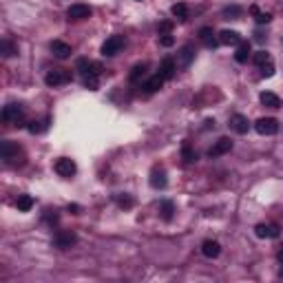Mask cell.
<instances>
[{
    "instance_id": "obj_30",
    "label": "cell",
    "mask_w": 283,
    "mask_h": 283,
    "mask_svg": "<svg viewBox=\"0 0 283 283\" xmlns=\"http://www.w3.org/2000/svg\"><path fill=\"white\" fill-rule=\"evenodd\" d=\"M47 126H49V117L44 122H29V126H27V129H29V133H34V135H38V133H42V131H47Z\"/></svg>"
},
{
    "instance_id": "obj_20",
    "label": "cell",
    "mask_w": 283,
    "mask_h": 283,
    "mask_svg": "<svg viewBox=\"0 0 283 283\" xmlns=\"http://www.w3.org/2000/svg\"><path fill=\"white\" fill-rule=\"evenodd\" d=\"M261 104L264 106H268V109H279L281 106V97L277 95V93H270V91H264L261 93Z\"/></svg>"
},
{
    "instance_id": "obj_26",
    "label": "cell",
    "mask_w": 283,
    "mask_h": 283,
    "mask_svg": "<svg viewBox=\"0 0 283 283\" xmlns=\"http://www.w3.org/2000/svg\"><path fill=\"white\" fill-rule=\"evenodd\" d=\"M159 212H162V219L164 221H170L173 219V215H175V204L173 202H162V206H159Z\"/></svg>"
},
{
    "instance_id": "obj_23",
    "label": "cell",
    "mask_w": 283,
    "mask_h": 283,
    "mask_svg": "<svg viewBox=\"0 0 283 283\" xmlns=\"http://www.w3.org/2000/svg\"><path fill=\"white\" fill-rule=\"evenodd\" d=\"M164 82H166V80H164V77L157 73V75H153V77H151V80L144 84V91H146V93H155V91H159V89L164 87Z\"/></svg>"
},
{
    "instance_id": "obj_18",
    "label": "cell",
    "mask_w": 283,
    "mask_h": 283,
    "mask_svg": "<svg viewBox=\"0 0 283 283\" xmlns=\"http://www.w3.org/2000/svg\"><path fill=\"white\" fill-rule=\"evenodd\" d=\"M175 71H177V62L170 58H164L162 64H159V75H162L164 80H170V77L175 75Z\"/></svg>"
},
{
    "instance_id": "obj_34",
    "label": "cell",
    "mask_w": 283,
    "mask_h": 283,
    "mask_svg": "<svg viewBox=\"0 0 283 283\" xmlns=\"http://www.w3.org/2000/svg\"><path fill=\"white\" fill-rule=\"evenodd\" d=\"M252 60H254V64H257V67H261V64L270 62V53H268V51H257Z\"/></svg>"
},
{
    "instance_id": "obj_40",
    "label": "cell",
    "mask_w": 283,
    "mask_h": 283,
    "mask_svg": "<svg viewBox=\"0 0 283 283\" xmlns=\"http://www.w3.org/2000/svg\"><path fill=\"white\" fill-rule=\"evenodd\" d=\"M277 257H279V261H281V264H283V245H281V248H279V254H277Z\"/></svg>"
},
{
    "instance_id": "obj_8",
    "label": "cell",
    "mask_w": 283,
    "mask_h": 283,
    "mask_svg": "<svg viewBox=\"0 0 283 283\" xmlns=\"http://www.w3.org/2000/svg\"><path fill=\"white\" fill-rule=\"evenodd\" d=\"M75 241H77V237H75V232H71V230H58L56 237H53V244L58 245V248H62V250L71 248Z\"/></svg>"
},
{
    "instance_id": "obj_31",
    "label": "cell",
    "mask_w": 283,
    "mask_h": 283,
    "mask_svg": "<svg viewBox=\"0 0 283 283\" xmlns=\"http://www.w3.org/2000/svg\"><path fill=\"white\" fill-rule=\"evenodd\" d=\"M82 82H84V87H87V89L95 91V89L100 87V75H84V77H82Z\"/></svg>"
},
{
    "instance_id": "obj_27",
    "label": "cell",
    "mask_w": 283,
    "mask_h": 283,
    "mask_svg": "<svg viewBox=\"0 0 283 283\" xmlns=\"http://www.w3.org/2000/svg\"><path fill=\"white\" fill-rule=\"evenodd\" d=\"M182 159H184L186 164L197 162V153L190 149V144H188V142H184V146H182Z\"/></svg>"
},
{
    "instance_id": "obj_2",
    "label": "cell",
    "mask_w": 283,
    "mask_h": 283,
    "mask_svg": "<svg viewBox=\"0 0 283 283\" xmlns=\"http://www.w3.org/2000/svg\"><path fill=\"white\" fill-rule=\"evenodd\" d=\"M2 120L11 122L14 126H22L24 124V109L20 104H7L2 109Z\"/></svg>"
},
{
    "instance_id": "obj_22",
    "label": "cell",
    "mask_w": 283,
    "mask_h": 283,
    "mask_svg": "<svg viewBox=\"0 0 283 283\" xmlns=\"http://www.w3.org/2000/svg\"><path fill=\"white\" fill-rule=\"evenodd\" d=\"M16 206H18L20 212H29L31 208H34V197H31V195H18Z\"/></svg>"
},
{
    "instance_id": "obj_35",
    "label": "cell",
    "mask_w": 283,
    "mask_h": 283,
    "mask_svg": "<svg viewBox=\"0 0 283 283\" xmlns=\"http://www.w3.org/2000/svg\"><path fill=\"white\" fill-rule=\"evenodd\" d=\"M261 75L264 77H272L274 75V64H272V60H270V62H265V64H261Z\"/></svg>"
},
{
    "instance_id": "obj_28",
    "label": "cell",
    "mask_w": 283,
    "mask_h": 283,
    "mask_svg": "<svg viewBox=\"0 0 283 283\" xmlns=\"http://www.w3.org/2000/svg\"><path fill=\"white\" fill-rule=\"evenodd\" d=\"M170 14H173L175 18H179V20H186L188 18V7L184 5V2H177V5L170 7Z\"/></svg>"
},
{
    "instance_id": "obj_36",
    "label": "cell",
    "mask_w": 283,
    "mask_h": 283,
    "mask_svg": "<svg viewBox=\"0 0 283 283\" xmlns=\"http://www.w3.org/2000/svg\"><path fill=\"white\" fill-rule=\"evenodd\" d=\"M157 31H159V36H164V34H170V31H173V22H170V20H164V22H159Z\"/></svg>"
},
{
    "instance_id": "obj_33",
    "label": "cell",
    "mask_w": 283,
    "mask_h": 283,
    "mask_svg": "<svg viewBox=\"0 0 283 283\" xmlns=\"http://www.w3.org/2000/svg\"><path fill=\"white\" fill-rule=\"evenodd\" d=\"M115 202H117V206L120 208H133V197H129V195H115Z\"/></svg>"
},
{
    "instance_id": "obj_37",
    "label": "cell",
    "mask_w": 283,
    "mask_h": 283,
    "mask_svg": "<svg viewBox=\"0 0 283 283\" xmlns=\"http://www.w3.org/2000/svg\"><path fill=\"white\" fill-rule=\"evenodd\" d=\"M159 44H162V47H173L175 38L170 34H164V36H159Z\"/></svg>"
},
{
    "instance_id": "obj_5",
    "label": "cell",
    "mask_w": 283,
    "mask_h": 283,
    "mask_svg": "<svg viewBox=\"0 0 283 283\" xmlns=\"http://www.w3.org/2000/svg\"><path fill=\"white\" fill-rule=\"evenodd\" d=\"M254 131L259 135H274L279 131V122L274 117H259L254 122Z\"/></svg>"
},
{
    "instance_id": "obj_15",
    "label": "cell",
    "mask_w": 283,
    "mask_h": 283,
    "mask_svg": "<svg viewBox=\"0 0 283 283\" xmlns=\"http://www.w3.org/2000/svg\"><path fill=\"white\" fill-rule=\"evenodd\" d=\"M51 53L58 60H67L69 56H71V44L62 42V40H53V42H51Z\"/></svg>"
},
{
    "instance_id": "obj_14",
    "label": "cell",
    "mask_w": 283,
    "mask_h": 283,
    "mask_svg": "<svg viewBox=\"0 0 283 283\" xmlns=\"http://www.w3.org/2000/svg\"><path fill=\"white\" fill-rule=\"evenodd\" d=\"M202 254L204 257H208V259H217L221 254V244L215 239H206L202 244Z\"/></svg>"
},
{
    "instance_id": "obj_13",
    "label": "cell",
    "mask_w": 283,
    "mask_h": 283,
    "mask_svg": "<svg viewBox=\"0 0 283 283\" xmlns=\"http://www.w3.org/2000/svg\"><path fill=\"white\" fill-rule=\"evenodd\" d=\"M151 186L153 188H157V190H162V188H166V184H168V179H166V170L164 168H159V166H155L153 170H151Z\"/></svg>"
},
{
    "instance_id": "obj_38",
    "label": "cell",
    "mask_w": 283,
    "mask_h": 283,
    "mask_svg": "<svg viewBox=\"0 0 283 283\" xmlns=\"http://www.w3.org/2000/svg\"><path fill=\"white\" fill-rule=\"evenodd\" d=\"M204 124H206V126H204V129H215V120H206V122H204Z\"/></svg>"
},
{
    "instance_id": "obj_10",
    "label": "cell",
    "mask_w": 283,
    "mask_h": 283,
    "mask_svg": "<svg viewBox=\"0 0 283 283\" xmlns=\"http://www.w3.org/2000/svg\"><path fill=\"white\" fill-rule=\"evenodd\" d=\"M254 235L259 239H277L279 237V226L277 224H259L254 228Z\"/></svg>"
},
{
    "instance_id": "obj_6",
    "label": "cell",
    "mask_w": 283,
    "mask_h": 283,
    "mask_svg": "<svg viewBox=\"0 0 283 283\" xmlns=\"http://www.w3.org/2000/svg\"><path fill=\"white\" fill-rule=\"evenodd\" d=\"M232 151V139L230 137H219L215 144L208 149V157H221V155Z\"/></svg>"
},
{
    "instance_id": "obj_9",
    "label": "cell",
    "mask_w": 283,
    "mask_h": 283,
    "mask_svg": "<svg viewBox=\"0 0 283 283\" xmlns=\"http://www.w3.org/2000/svg\"><path fill=\"white\" fill-rule=\"evenodd\" d=\"M89 16H91V7H89V5H82V2H77V5H71L67 9V18L69 20H87Z\"/></svg>"
},
{
    "instance_id": "obj_12",
    "label": "cell",
    "mask_w": 283,
    "mask_h": 283,
    "mask_svg": "<svg viewBox=\"0 0 283 283\" xmlns=\"http://www.w3.org/2000/svg\"><path fill=\"white\" fill-rule=\"evenodd\" d=\"M230 129L235 131V133L239 135H245L250 131V122L245 115H241V113H235V115L230 117Z\"/></svg>"
},
{
    "instance_id": "obj_4",
    "label": "cell",
    "mask_w": 283,
    "mask_h": 283,
    "mask_svg": "<svg viewBox=\"0 0 283 283\" xmlns=\"http://www.w3.org/2000/svg\"><path fill=\"white\" fill-rule=\"evenodd\" d=\"M53 170L60 175V177H73L75 175V170H77V166H75V162L73 159H69V157H58L56 159V164H53Z\"/></svg>"
},
{
    "instance_id": "obj_39",
    "label": "cell",
    "mask_w": 283,
    "mask_h": 283,
    "mask_svg": "<svg viewBox=\"0 0 283 283\" xmlns=\"http://www.w3.org/2000/svg\"><path fill=\"white\" fill-rule=\"evenodd\" d=\"M77 210H80V206H75V204H73V206H69V212H73V215H77Z\"/></svg>"
},
{
    "instance_id": "obj_16",
    "label": "cell",
    "mask_w": 283,
    "mask_h": 283,
    "mask_svg": "<svg viewBox=\"0 0 283 283\" xmlns=\"http://www.w3.org/2000/svg\"><path fill=\"white\" fill-rule=\"evenodd\" d=\"M199 40H202L204 47H208V49H215L217 44H219V38L215 36V31H212L210 27H202V29H199Z\"/></svg>"
},
{
    "instance_id": "obj_32",
    "label": "cell",
    "mask_w": 283,
    "mask_h": 283,
    "mask_svg": "<svg viewBox=\"0 0 283 283\" xmlns=\"http://www.w3.org/2000/svg\"><path fill=\"white\" fill-rule=\"evenodd\" d=\"M241 11H244V9H241L239 5H232V7H226L221 14H224V18H239Z\"/></svg>"
},
{
    "instance_id": "obj_19",
    "label": "cell",
    "mask_w": 283,
    "mask_h": 283,
    "mask_svg": "<svg viewBox=\"0 0 283 283\" xmlns=\"http://www.w3.org/2000/svg\"><path fill=\"white\" fill-rule=\"evenodd\" d=\"M18 153H20V146L14 144V142H9V139H5V142L0 144V155H2V159H5V162H11V157H14V155H18Z\"/></svg>"
},
{
    "instance_id": "obj_17",
    "label": "cell",
    "mask_w": 283,
    "mask_h": 283,
    "mask_svg": "<svg viewBox=\"0 0 283 283\" xmlns=\"http://www.w3.org/2000/svg\"><path fill=\"white\" fill-rule=\"evenodd\" d=\"M241 42V36L232 29H224L219 31V44H226V47H237Z\"/></svg>"
},
{
    "instance_id": "obj_3",
    "label": "cell",
    "mask_w": 283,
    "mask_h": 283,
    "mask_svg": "<svg viewBox=\"0 0 283 283\" xmlns=\"http://www.w3.org/2000/svg\"><path fill=\"white\" fill-rule=\"evenodd\" d=\"M124 44H126L124 36H111V38H106V42L102 44V56L113 58V56H117V53L124 49Z\"/></svg>"
},
{
    "instance_id": "obj_21",
    "label": "cell",
    "mask_w": 283,
    "mask_h": 283,
    "mask_svg": "<svg viewBox=\"0 0 283 283\" xmlns=\"http://www.w3.org/2000/svg\"><path fill=\"white\" fill-rule=\"evenodd\" d=\"M235 60L239 64H245L250 60V42H244L241 40L239 44H237V53H235Z\"/></svg>"
},
{
    "instance_id": "obj_29",
    "label": "cell",
    "mask_w": 283,
    "mask_h": 283,
    "mask_svg": "<svg viewBox=\"0 0 283 283\" xmlns=\"http://www.w3.org/2000/svg\"><path fill=\"white\" fill-rule=\"evenodd\" d=\"M0 47H2V56H5V58H11V56H16V53H18V47H16L14 42H11V40H2V44H0Z\"/></svg>"
},
{
    "instance_id": "obj_7",
    "label": "cell",
    "mask_w": 283,
    "mask_h": 283,
    "mask_svg": "<svg viewBox=\"0 0 283 283\" xmlns=\"http://www.w3.org/2000/svg\"><path fill=\"white\" fill-rule=\"evenodd\" d=\"M75 69L82 73V77L84 75H100L102 73V67L97 62H91V60H87V58H80L75 62Z\"/></svg>"
},
{
    "instance_id": "obj_25",
    "label": "cell",
    "mask_w": 283,
    "mask_h": 283,
    "mask_svg": "<svg viewBox=\"0 0 283 283\" xmlns=\"http://www.w3.org/2000/svg\"><path fill=\"white\" fill-rule=\"evenodd\" d=\"M146 69H149V67H146L144 62H142V64H135V67L131 69V73H129V80L133 82V84H137V82L146 75Z\"/></svg>"
},
{
    "instance_id": "obj_1",
    "label": "cell",
    "mask_w": 283,
    "mask_h": 283,
    "mask_svg": "<svg viewBox=\"0 0 283 283\" xmlns=\"http://www.w3.org/2000/svg\"><path fill=\"white\" fill-rule=\"evenodd\" d=\"M71 71L69 69H51V71L44 75V84L47 87H62V84H69L71 82Z\"/></svg>"
},
{
    "instance_id": "obj_24",
    "label": "cell",
    "mask_w": 283,
    "mask_h": 283,
    "mask_svg": "<svg viewBox=\"0 0 283 283\" xmlns=\"http://www.w3.org/2000/svg\"><path fill=\"white\" fill-rule=\"evenodd\" d=\"M250 14L254 16L257 24H268L270 20H272V14H268V11H259V7H257V5L250 7Z\"/></svg>"
},
{
    "instance_id": "obj_11",
    "label": "cell",
    "mask_w": 283,
    "mask_h": 283,
    "mask_svg": "<svg viewBox=\"0 0 283 283\" xmlns=\"http://www.w3.org/2000/svg\"><path fill=\"white\" fill-rule=\"evenodd\" d=\"M192 60H195V47H192V44H184L182 51H179V56H177V67L188 69Z\"/></svg>"
}]
</instances>
